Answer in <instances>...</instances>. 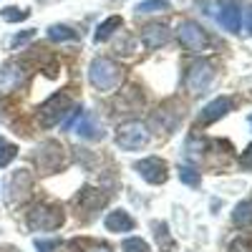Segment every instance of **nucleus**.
<instances>
[{
    "label": "nucleus",
    "instance_id": "f8f14e48",
    "mask_svg": "<svg viewBox=\"0 0 252 252\" xmlns=\"http://www.w3.org/2000/svg\"><path fill=\"white\" fill-rule=\"evenodd\" d=\"M220 23H222V28H224V31H229V33H237V31H240L242 13H240L237 3L227 0V3L222 5V10H220Z\"/></svg>",
    "mask_w": 252,
    "mask_h": 252
},
{
    "label": "nucleus",
    "instance_id": "f03ea898",
    "mask_svg": "<svg viewBox=\"0 0 252 252\" xmlns=\"http://www.w3.org/2000/svg\"><path fill=\"white\" fill-rule=\"evenodd\" d=\"M63 222H66V212L61 204H35L28 212V227L33 232H53L63 227Z\"/></svg>",
    "mask_w": 252,
    "mask_h": 252
},
{
    "label": "nucleus",
    "instance_id": "5701e85b",
    "mask_svg": "<svg viewBox=\"0 0 252 252\" xmlns=\"http://www.w3.org/2000/svg\"><path fill=\"white\" fill-rule=\"evenodd\" d=\"M48 35H51V40H73L76 38V33L71 28H66V26H51Z\"/></svg>",
    "mask_w": 252,
    "mask_h": 252
},
{
    "label": "nucleus",
    "instance_id": "9b49d317",
    "mask_svg": "<svg viewBox=\"0 0 252 252\" xmlns=\"http://www.w3.org/2000/svg\"><path fill=\"white\" fill-rule=\"evenodd\" d=\"M103 202H106V197H103L101 192H96V189H91V187H86V189H83V192L73 199V204H76V209H78V215H81V212L94 215L96 209L103 207Z\"/></svg>",
    "mask_w": 252,
    "mask_h": 252
},
{
    "label": "nucleus",
    "instance_id": "7c9ffc66",
    "mask_svg": "<svg viewBox=\"0 0 252 252\" xmlns=\"http://www.w3.org/2000/svg\"><path fill=\"white\" fill-rule=\"evenodd\" d=\"M86 252H111L109 247H91V250H86Z\"/></svg>",
    "mask_w": 252,
    "mask_h": 252
},
{
    "label": "nucleus",
    "instance_id": "0eeeda50",
    "mask_svg": "<svg viewBox=\"0 0 252 252\" xmlns=\"http://www.w3.org/2000/svg\"><path fill=\"white\" fill-rule=\"evenodd\" d=\"M26 76H28L26 63H20V61H10V63H5V66L0 68V96L18 91L20 86H23Z\"/></svg>",
    "mask_w": 252,
    "mask_h": 252
},
{
    "label": "nucleus",
    "instance_id": "4be33fe9",
    "mask_svg": "<svg viewBox=\"0 0 252 252\" xmlns=\"http://www.w3.org/2000/svg\"><path fill=\"white\" fill-rule=\"evenodd\" d=\"M179 179H182V184H187V187H199V182H202L199 172H194L192 166H182V169H179Z\"/></svg>",
    "mask_w": 252,
    "mask_h": 252
},
{
    "label": "nucleus",
    "instance_id": "7ed1b4c3",
    "mask_svg": "<svg viewBox=\"0 0 252 252\" xmlns=\"http://www.w3.org/2000/svg\"><path fill=\"white\" fill-rule=\"evenodd\" d=\"M66 149H63V144L56 141V139H48L40 144V149L35 154V161H38V169L40 174H53L58 172L63 164H66Z\"/></svg>",
    "mask_w": 252,
    "mask_h": 252
},
{
    "label": "nucleus",
    "instance_id": "f3484780",
    "mask_svg": "<svg viewBox=\"0 0 252 252\" xmlns=\"http://www.w3.org/2000/svg\"><path fill=\"white\" fill-rule=\"evenodd\" d=\"M232 220H235L237 227H252V202H242V204H237Z\"/></svg>",
    "mask_w": 252,
    "mask_h": 252
},
{
    "label": "nucleus",
    "instance_id": "a878e982",
    "mask_svg": "<svg viewBox=\"0 0 252 252\" xmlns=\"http://www.w3.org/2000/svg\"><path fill=\"white\" fill-rule=\"evenodd\" d=\"M229 252H252V242L240 237V240H235L232 245H229Z\"/></svg>",
    "mask_w": 252,
    "mask_h": 252
},
{
    "label": "nucleus",
    "instance_id": "b1692460",
    "mask_svg": "<svg viewBox=\"0 0 252 252\" xmlns=\"http://www.w3.org/2000/svg\"><path fill=\"white\" fill-rule=\"evenodd\" d=\"M0 15H3V20H8V23H18V20H26V18H28V10H20V8H3V10H0Z\"/></svg>",
    "mask_w": 252,
    "mask_h": 252
},
{
    "label": "nucleus",
    "instance_id": "dca6fc26",
    "mask_svg": "<svg viewBox=\"0 0 252 252\" xmlns=\"http://www.w3.org/2000/svg\"><path fill=\"white\" fill-rule=\"evenodd\" d=\"M31 184H33V182H31V174H28L26 169H20V172L10 179V184H8V189H10V202H15L18 197L23 199V197L31 192Z\"/></svg>",
    "mask_w": 252,
    "mask_h": 252
},
{
    "label": "nucleus",
    "instance_id": "c85d7f7f",
    "mask_svg": "<svg viewBox=\"0 0 252 252\" xmlns=\"http://www.w3.org/2000/svg\"><path fill=\"white\" fill-rule=\"evenodd\" d=\"M28 38H33V31H26L23 35H15V38H13V48H15V46H20V43H26Z\"/></svg>",
    "mask_w": 252,
    "mask_h": 252
},
{
    "label": "nucleus",
    "instance_id": "4468645a",
    "mask_svg": "<svg viewBox=\"0 0 252 252\" xmlns=\"http://www.w3.org/2000/svg\"><path fill=\"white\" fill-rule=\"evenodd\" d=\"M229 109H232V101H229V98H217V101L209 103V106H204V111H202L199 121H202V124H215L217 119L227 116V111H229Z\"/></svg>",
    "mask_w": 252,
    "mask_h": 252
},
{
    "label": "nucleus",
    "instance_id": "6ab92c4d",
    "mask_svg": "<svg viewBox=\"0 0 252 252\" xmlns=\"http://www.w3.org/2000/svg\"><path fill=\"white\" fill-rule=\"evenodd\" d=\"M15 157H18V146L10 144L8 139H0V169H5Z\"/></svg>",
    "mask_w": 252,
    "mask_h": 252
},
{
    "label": "nucleus",
    "instance_id": "2f4dec72",
    "mask_svg": "<svg viewBox=\"0 0 252 252\" xmlns=\"http://www.w3.org/2000/svg\"><path fill=\"white\" fill-rule=\"evenodd\" d=\"M250 121H252V119H250Z\"/></svg>",
    "mask_w": 252,
    "mask_h": 252
},
{
    "label": "nucleus",
    "instance_id": "cd10ccee",
    "mask_svg": "<svg viewBox=\"0 0 252 252\" xmlns=\"http://www.w3.org/2000/svg\"><path fill=\"white\" fill-rule=\"evenodd\" d=\"M240 164H242V169H252V144H250L247 149L242 152V159H240Z\"/></svg>",
    "mask_w": 252,
    "mask_h": 252
},
{
    "label": "nucleus",
    "instance_id": "20e7f679",
    "mask_svg": "<svg viewBox=\"0 0 252 252\" xmlns=\"http://www.w3.org/2000/svg\"><path fill=\"white\" fill-rule=\"evenodd\" d=\"M116 144L126 152H136L149 144V129L141 121H126L116 129Z\"/></svg>",
    "mask_w": 252,
    "mask_h": 252
},
{
    "label": "nucleus",
    "instance_id": "6e6552de",
    "mask_svg": "<svg viewBox=\"0 0 252 252\" xmlns=\"http://www.w3.org/2000/svg\"><path fill=\"white\" fill-rule=\"evenodd\" d=\"M215 78V66L209 61H197L192 68H189L187 73V89L192 91V94H202L207 91V86L212 83Z\"/></svg>",
    "mask_w": 252,
    "mask_h": 252
},
{
    "label": "nucleus",
    "instance_id": "9d476101",
    "mask_svg": "<svg viewBox=\"0 0 252 252\" xmlns=\"http://www.w3.org/2000/svg\"><path fill=\"white\" fill-rule=\"evenodd\" d=\"M141 43L146 46V48H161V46H166V43H169V31H166L161 23H149V26H144L141 28Z\"/></svg>",
    "mask_w": 252,
    "mask_h": 252
},
{
    "label": "nucleus",
    "instance_id": "a211bd4d",
    "mask_svg": "<svg viewBox=\"0 0 252 252\" xmlns=\"http://www.w3.org/2000/svg\"><path fill=\"white\" fill-rule=\"evenodd\" d=\"M121 28V18L119 15H111V18H106V20H103V23L98 26V31H96V40H98V43H101V40H106L114 31H119Z\"/></svg>",
    "mask_w": 252,
    "mask_h": 252
},
{
    "label": "nucleus",
    "instance_id": "ddd939ff",
    "mask_svg": "<svg viewBox=\"0 0 252 252\" xmlns=\"http://www.w3.org/2000/svg\"><path fill=\"white\" fill-rule=\"evenodd\" d=\"M103 224H106L109 232H131V229H134L131 215L124 212V209H114V212H109L106 220H103Z\"/></svg>",
    "mask_w": 252,
    "mask_h": 252
},
{
    "label": "nucleus",
    "instance_id": "f257e3e1",
    "mask_svg": "<svg viewBox=\"0 0 252 252\" xmlns=\"http://www.w3.org/2000/svg\"><path fill=\"white\" fill-rule=\"evenodd\" d=\"M124 78V71L111 58H94L89 66V81L96 91H114Z\"/></svg>",
    "mask_w": 252,
    "mask_h": 252
},
{
    "label": "nucleus",
    "instance_id": "412c9836",
    "mask_svg": "<svg viewBox=\"0 0 252 252\" xmlns=\"http://www.w3.org/2000/svg\"><path fill=\"white\" fill-rule=\"evenodd\" d=\"M159 10H169V3L166 0H144L136 8V13H159Z\"/></svg>",
    "mask_w": 252,
    "mask_h": 252
},
{
    "label": "nucleus",
    "instance_id": "423d86ee",
    "mask_svg": "<svg viewBox=\"0 0 252 252\" xmlns=\"http://www.w3.org/2000/svg\"><path fill=\"white\" fill-rule=\"evenodd\" d=\"M177 35L182 40V46L194 53H204L209 48V38H207L204 28L199 23H194V20H182L177 28Z\"/></svg>",
    "mask_w": 252,
    "mask_h": 252
},
{
    "label": "nucleus",
    "instance_id": "c756f323",
    "mask_svg": "<svg viewBox=\"0 0 252 252\" xmlns=\"http://www.w3.org/2000/svg\"><path fill=\"white\" fill-rule=\"evenodd\" d=\"M247 26H250V35H252V8L247 10Z\"/></svg>",
    "mask_w": 252,
    "mask_h": 252
},
{
    "label": "nucleus",
    "instance_id": "aec40b11",
    "mask_svg": "<svg viewBox=\"0 0 252 252\" xmlns=\"http://www.w3.org/2000/svg\"><path fill=\"white\" fill-rule=\"evenodd\" d=\"M157 245L161 247V252H172L174 250V240H172L169 227L166 224H157Z\"/></svg>",
    "mask_w": 252,
    "mask_h": 252
},
{
    "label": "nucleus",
    "instance_id": "1a4fd4ad",
    "mask_svg": "<svg viewBox=\"0 0 252 252\" xmlns=\"http://www.w3.org/2000/svg\"><path fill=\"white\" fill-rule=\"evenodd\" d=\"M134 169L139 172V177L149 184H164L166 182V164L159 157H146L141 161L134 164Z\"/></svg>",
    "mask_w": 252,
    "mask_h": 252
},
{
    "label": "nucleus",
    "instance_id": "393cba45",
    "mask_svg": "<svg viewBox=\"0 0 252 252\" xmlns=\"http://www.w3.org/2000/svg\"><path fill=\"white\" fill-rule=\"evenodd\" d=\"M121 250H124V252H152V250H149V245H146L141 237H131V240H126Z\"/></svg>",
    "mask_w": 252,
    "mask_h": 252
},
{
    "label": "nucleus",
    "instance_id": "39448f33",
    "mask_svg": "<svg viewBox=\"0 0 252 252\" xmlns=\"http://www.w3.org/2000/svg\"><path fill=\"white\" fill-rule=\"evenodd\" d=\"M71 111V98L66 94H53L48 101L40 103L38 109V124L40 126H53L58 124L63 116H66Z\"/></svg>",
    "mask_w": 252,
    "mask_h": 252
},
{
    "label": "nucleus",
    "instance_id": "bb28decb",
    "mask_svg": "<svg viewBox=\"0 0 252 252\" xmlns=\"http://www.w3.org/2000/svg\"><path fill=\"white\" fill-rule=\"evenodd\" d=\"M35 247L40 252H48V250H56L58 247V240H35Z\"/></svg>",
    "mask_w": 252,
    "mask_h": 252
},
{
    "label": "nucleus",
    "instance_id": "2eb2a0df",
    "mask_svg": "<svg viewBox=\"0 0 252 252\" xmlns=\"http://www.w3.org/2000/svg\"><path fill=\"white\" fill-rule=\"evenodd\" d=\"M76 134H78L81 139H98V136H103V131H101L98 121L94 119V114H83V116L78 119Z\"/></svg>",
    "mask_w": 252,
    "mask_h": 252
}]
</instances>
